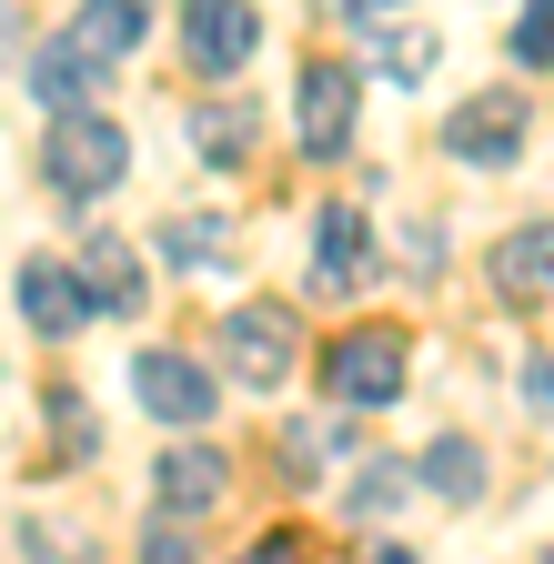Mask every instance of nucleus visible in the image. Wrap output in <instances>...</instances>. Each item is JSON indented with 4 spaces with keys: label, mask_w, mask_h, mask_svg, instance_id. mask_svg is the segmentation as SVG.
<instances>
[{
    "label": "nucleus",
    "mask_w": 554,
    "mask_h": 564,
    "mask_svg": "<svg viewBox=\"0 0 554 564\" xmlns=\"http://www.w3.org/2000/svg\"><path fill=\"white\" fill-rule=\"evenodd\" d=\"M82 282H91V303H101V313H142V252H131L121 232H91Z\"/></svg>",
    "instance_id": "dca6fc26"
},
{
    "label": "nucleus",
    "mask_w": 554,
    "mask_h": 564,
    "mask_svg": "<svg viewBox=\"0 0 554 564\" xmlns=\"http://www.w3.org/2000/svg\"><path fill=\"white\" fill-rule=\"evenodd\" d=\"M51 423H61V444H72V454H91V413L72 393H51Z\"/></svg>",
    "instance_id": "b1692460"
},
{
    "label": "nucleus",
    "mask_w": 554,
    "mask_h": 564,
    "mask_svg": "<svg viewBox=\"0 0 554 564\" xmlns=\"http://www.w3.org/2000/svg\"><path fill=\"white\" fill-rule=\"evenodd\" d=\"M222 474H232V464H222L213 444H172V454L152 464V505L192 524V514H213V505H222Z\"/></svg>",
    "instance_id": "9d476101"
},
{
    "label": "nucleus",
    "mask_w": 554,
    "mask_h": 564,
    "mask_svg": "<svg viewBox=\"0 0 554 564\" xmlns=\"http://www.w3.org/2000/svg\"><path fill=\"white\" fill-rule=\"evenodd\" d=\"M121 172H131V131L121 121H101V111H51V131H41V182L61 202H101Z\"/></svg>",
    "instance_id": "f257e3e1"
},
{
    "label": "nucleus",
    "mask_w": 554,
    "mask_h": 564,
    "mask_svg": "<svg viewBox=\"0 0 554 564\" xmlns=\"http://www.w3.org/2000/svg\"><path fill=\"white\" fill-rule=\"evenodd\" d=\"M363 272H373V223L354 202H333L313 223V293H363Z\"/></svg>",
    "instance_id": "6e6552de"
},
{
    "label": "nucleus",
    "mask_w": 554,
    "mask_h": 564,
    "mask_svg": "<svg viewBox=\"0 0 554 564\" xmlns=\"http://www.w3.org/2000/svg\"><path fill=\"white\" fill-rule=\"evenodd\" d=\"M142 564H192V534H182V514H162V524L142 534Z\"/></svg>",
    "instance_id": "4be33fe9"
},
{
    "label": "nucleus",
    "mask_w": 554,
    "mask_h": 564,
    "mask_svg": "<svg viewBox=\"0 0 554 564\" xmlns=\"http://www.w3.org/2000/svg\"><path fill=\"white\" fill-rule=\"evenodd\" d=\"M514 61L554 70V0H524V11H514Z\"/></svg>",
    "instance_id": "aec40b11"
},
{
    "label": "nucleus",
    "mask_w": 554,
    "mask_h": 564,
    "mask_svg": "<svg viewBox=\"0 0 554 564\" xmlns=\"http://www.w3.org/2000/svg\"><path fill=\"white\" fill-rule=\"evenodd\" d=\"M142 41H152V0H82L72 11V51L101 61V70H121Z\"/></svg>",
    "instance_id": "f8f14e48"
},
{
    "label": "nucleus",
    "mask_w": 554,
    "mask_h": 564,
    "mask_svg": "<svg viewBox=\"0 0 554 564\" xmlns=\"http://www.w3.org/2000/svg\"><path fill=\"white\" fill-rule=\"evenodd\" d=\"M495 293L504 303H544L554 293V223H514L495 242Z\"/></svg>",
    "instance_id": "ddd939ff"
},
{
    "label": "nucleus",
    "mask_w": 554,
    "mask_h": 564,
    "mask_svg": "<svg viewBox=\"0 0 554 564\" xmlns=\"http://www.w3.org/2000/svg\"><path fill=\"white\" fill-rule=\"evenodd\" d=\"M323 423H293V434H283V484H313V464H323Z\"/></svg>",
    "instance_id": "412c9836"
},
{
    "label": "nucleus",
    "mask_w": 554,
    "mask_h": 564,
    "mask_svg": "<svg viewBox=\"0 0 554 564\" xmlns=\"http://www.w3.org/2000/svg\"><path fill=\"white\" fill-rule=\"evenodd\" d=\"M293 313L283 303H232L222 313V364L252 383V393H283V373H293Z\"/></svg>",
    "instance_id": "423d86ee"
},
{
    "label": "nucleus",
    "mask_w": 554,
    "mask_h": 564,
    "mask_svg": "<svg viewBox=\"0 0 554 564\" xmlns=\"http://www.w3.org/2000/svg\"><path fill=\"white\" fill-rule=\"evenodd\" d=\"M131 403H142L152 423H202L222 393H213V364H192V352H172V343H152L142 364H131Z\"/></svg>",
    "instance_id": "0eeeda50"
},
{
    "label": "nucleus",
    "mask_w": 554,
    "mask_h": 564,
    "mask_svg": "<svg viewBox=\"0 0 554 564\" xmlns=\"http://www.w3.org/2000/svg\"><path fill=\"white\" fill-rule=\"evenodd\" d=\"M413 484H424V474H403V464H383V454H373V464L354 474V514H363V524H373V514H393Z\"/></svg>",
    "instance_id": "6ab92c4d"
},
{
    "label": "nucleus",
    "mask_w": 554,
    "mask_h": 564,
    "mask_svg": "<svg viewBox=\"0 0 554 564\" xmlns=\"http://www.w3.org/2000/svg\"><path fill=\"white\" fill-rule=\"evenodd\" d=\"M21 91L41 101V111H91V91H101V61H82L72 51V31H61V41H21Z\"/></svg>",
    "instance_id": "1a4fd4ad"
},
{
    "label": "nucleus",
    "mask_w": 554,
    "mask_h": 564,
    "mask_svg": "<svg viewBox=\"0 0 554 564\" xmlns=\"http://www.w3.org/2000/svg\"><path fill=\"white\" fill-rule=\"evenodd\" d=\"M91 313H101V303H91L82 272H61V262H41V252L21 262V323H31V333H82Z\"/></svg>",
    "instance_id": "9b49d317"
},
{
    "label": "nucleus",
    "mask_w": 554,
    "mask_h": 564,
    "mask_svg": "<svg viewBox=\"0 0 554 564\" xmlns=\"http://www.w3.org/2000/svg\"><path fill=\"white\" fill-rule=\"evenodd\" d=\"M363 61L383 82H424L434 70V31H363Z\"/></svg>",
    "instance_id": "f3484780"
},
{
    "label": "nucleus",
    "mask_w": 554,
    "mask_h": 564,
    "mask_svg": "<svg viewBox=\"0 0 554 564\" xmlns=\"http://www.w3.org/2000/svg\"><path fill=\"white\" fill-rule=\"evenodd\" d=\"M222 232H232V223H213V212H202V223H172V232H162V262L213 272V262H222Z\"/></svg>",
    "instance_id": "a211bd4d"
},
{
    "label": "nucleus",
    "mask_w": 554,
    "mask_h": 564,
    "mask_svg": "<svg viewBox=\"0 0 554 564\" xmlns=\"http://www.w3.org/2000/svg\"><path fill=\"white\" fill-rule=\"evenodd\" d=\"M524 91H474V101H454V121H444V152L454 162H474V172H504V162H524Z\"/></svg>",
    "instance_id": "39448f33"
},
{
    "label": "nucleus",
    "mask_w": 554,
    "mask_h": 564,
    "mask_svg": "<svg viewBox=\"0 0 554 564\" xmlns=\"http://www.w3.org/2000/svg\"><path fill=\"white\" fill-rule=\"evenodd\" d=\"M323 393H333L343 413H383V403H403V333H393V323L333 333V352H323Z\"/></svg>",
    "instance_id": "f03ea898"
},
{
    "label": "nucleus",
    "mask_w": 554,
    "mask_h": 564,
    "mask_svg": "<svg viewBox=\"0 0 554 564\" xmlns=\"http://www.w3.org/2000/svg\"><path fill=\"white\" fill-rule=\"evenodd\" d=\"M232 564H303V544H293V534H262V544H242Z\"/></svg>",
    "instance_id": "393cba45"
},
{
    "label": "nucleus",
    "mask_w": 554,
    "mask_h": 564,
    "mask_svg": "<svg viewBox=\"0 0 554 564\" xmlns=\"http://www.w3.org/2000/svg\"><path fill=\"white\" fill-rule=\"evenodd\" d=\"M544 564H554V554H544Z\"/></svg>",
    "instance_id": "bb28decb"
},
{
    "label": "nucleus",
    "mask_w": 554,
    "mask_h": 564,
    "mask_svg": "<svg viewBox=\"0 0 554 564\" xmlns=\"http://www.w3.org/2000/svg\"><path fill=\"white\" fill-rule=\"evenodd\" d=\"M363 564H413V554H403V544H373V554H363Z\"/></svg>",
    "instance_id": "a878e982"
},
{
    "label": "nucleus",
    "mask_w": 554,
    "mask_h": 564,
    "mask_svg": "<svg viewBox=\"0 0 554 564\" xmlns=\"http://www.w3.org/2000/svg\"><path fill=\"white\" fill-rule=\"evenodd\" d=\"M524 403L534 423H554V352H524Z\"/></svg>",
    "instance_id": "5701e85b"
},
{
    "label": "nucleus",
    "mask_w": 554,
    "mask_h": 564,
    "mask_svg": "<svg viewBox=\"0 0 554 564\" xmlns=\"http://www.w3.org/2000/svg\"><path fill=\"white\" fill-rule=\"evenodd\" d=\"M354 111H363V70L313 61L303 82H293V141H303V162H343V152H354Z\"/></svg>",
    "instance_id": "7ed1b4c3"
},
{
    "label": "nucleus",
    "mask_w": 554,
    "mask_h": 564,
    "mask_svg": "<svg viewBox=\"0 0 554 564\" xmlns=\"http://www.w3.org/2000/svg\"><path fill=\"white\" fill-rule=\"evenodd\" d=\"M252 141H262V111L252 101H192V152L202 162H252Z\"/></svg>",
    "instance_id": "2eb2a0df"
},
{
    "label": "nucleus",
    "mask_w": 554,
    "mask_h": 564,
    "mask_svg": "<svg viewBox=\"0 0 554 564\" xmlns=\"http://www.w3.org/2000/svg\"><path fill=\"white\" fill-rule=\"evenodd\" d=\"M413 474H424V494H434V505H454V514L484 505V444H474V434H434Z\"/></svg>",
    "instance_id": "4468645a"
},
{
    "label": "nucleus",
    "mask_w": 554,
    "mask_h": 564,
    "mask_svg": "<svg viewBox=\"0 0 554 564\" xmlns=\"http://www.w3.org/2000/svg\"><path fill=\"white\" fill-rule=\"evenodd\" d=\"M252 51H262V11H252V0H192V11H182V61L202 70V82L252 70Z\"/></svg>",
    "instance_id": "20e7f679"
}]
</instances>
